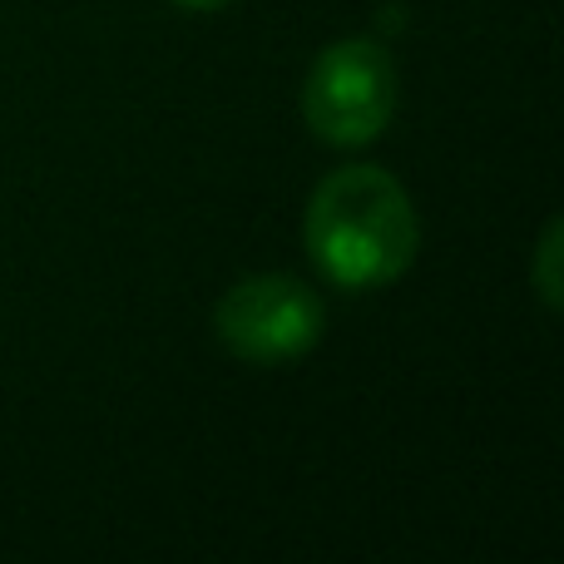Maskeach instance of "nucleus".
<instances>
[{"label": "nucleus", "instance_id": "nucleus-3", "mask_svg": "<svg viewBox=\"0 0 564 564\" xmlns=\"http://www.w3.org/2000/svg\"><path fill=\"white\" fill-rule=\"evenodd\" d=\"M214 332L228 357L248 367H288L307 357L327 332V307L317 288L288 273H253L218 297Z\"/></svg>", "mask_w": 564, "mask_h": 564}, {"label": "nucleus", "instance_id": "nucleus-1", "mask_svg": "<svg viewBox=\"0 0 564 564\" xmlns=\"http://www.w3.org/2000/svg\"><path fill=\"white\" fill-rule=\"evenodd\" d=\"M302 243L332 288L377 292L416 263L421 218L397 174L377 164H347L312 188Z\"/></svg>", "mask_w": 564, "mask_h": 564}, {"label": "nucleus", "instance_id": "nucleus-5", "mask_svg": "<svg viewBox=\"0 0 564 564\" xmlns=\"http://www.w3.org/2000/svg\"><path fill=\"white\" fill-rule=\"evenodd\" d=\"M169 6H178V10H188V15H214V10H224V6H234V0H169Z\"/></svg>", "mask_w": 564, "mask_h": 564}, {"label": "nucleus", "instance_id": "nucleus-2", "mask_svg": "<svg viewBox=\"0 0 564 564\" xmlns=\"http://www.w3.org/2000/svg\"><path fill=\"white\" fill-rule=\"evenodd\" d=\"M401 99L397 59L367 35H347L312 59L302 79V119L332 149H361L387 134Z\"/></svg>", "mask_w": 564, "mask_h": 564}, {"label": "nucleus", "instance_id": "nucleus-4", "mask_svg": "<svg viewBox=\"0 0 564 564\" xmlns=\"http://www.w3.org/2000/svg\"><path fill=\"white\" fill-rule=\"evenodd\" d=\"M560 243H564V224L550 218L545 234H540V248H535V292L550 312H560V302H564V292H560V253L564 248Z\"/></svg>", "mask_w": 564, "mask_h": 564}]
</instances>
